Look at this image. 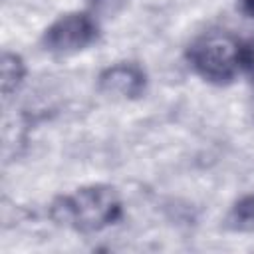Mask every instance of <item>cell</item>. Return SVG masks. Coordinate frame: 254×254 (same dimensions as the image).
<instances>
[{
	"mask_svg": "<svg viewBox=\"0 0 254 254\" xmlns=\"http://www.w3.org/2000/svg\"><path fill=\"white\" fill-rule=\"evenodd\" d=\"M56 224L77 232H97L121 216V198L109 185H89L73 194L58 196L50 206Z\"/></svg>",
	"mask_w": 254,
	"mask_h": 254,
	"instance_id": "obj_1",
	"label": "cell"
},
{
	"mask_svg": "<svg viewBox=\"0 0 254 254\" xmlns=\"http://www.w3.org/2000/svg\"><path fill=\"white\" fill-rule=\"evenodd\" d=\"M189 62L204 79L224 83L242 67V46L228 34L212 32L192 42L189 48Z\"/></svg>",
	"mask_w": 254,
	"mask_h": 254,
	"instance_id": "obj_2",
	"label": "cell"
},
{
	"mask_svg": "<svg viewBox=\"0 0 254 254\" xmlns=\"http://www.w3.org/2000/svg\"><path fill=\"white\" fill-rule=\"evenodd\" d=\"M97 38L95 18L85 12H71L58 18L44 34L46 50L54 54H73L87 48Z\"/></svg>",
	"mask_w": 254,
	"mask_h": 254,
	"instance_id": "obj_3",
	"label": "cell"
},
{
	"mask_svg": "<svg viewBox=\"0 0 254 254\" xmlns=\"http://www.w3.org/2000/svg\"><path fill=\"white\" fill-rule=\"evenodd\" d=\"M99 89L111 97L135 99L145 89V71L137 64H115L101 71Z\"/></svg>",
	"mask_w": 254,
	"mask_h": 254,
	"instance_id": "obj_4",
	"label": "cell"
},
{
	"mask_svg": "<svg viewBox=\"0 0 254 254\" xmlns=\"http://www.w3.org/2000/svg\"><path fill=\"white\" fill-rule=\"evenodd\" d=\"M26 75V67L20 56L6 52L2 56V95L4 99H8L24 81Z\"/></svg>",
	"mask_w": 254,
	"mask_h": 254,
	"instance_id": "obj_5",
	"label": "cell"
},
{
	"mask_svg": "<svg viewBox=\"0 0 254 254\" xmlns=\"http://www.w3.org/2000/svg\"><path fill=\"white\" fill-rule=\"evenodd\" d=\"M228 220L236 230H254V194L240 198L234 204Z\"/></svg>",
	"mask_w": 254,
	"mask_h": 254,
	"instance_id": "obj_6",
	"label": "cell"
},
{
	"mask_svg": "<svg viewBox=\"0 0 254 254\" xmlns=\"http://www.w3.org/2000/svg\"><path fill=\"white\" fill-rule=\"evenodd\" d=\"M125 0H89V10L95 16L101 18H109L113 14H117L123 8Z\"/></svg>",
	"mask_w": 254,
	"mask_h": 254,
	"instance_id": "obj_7",
	"label": "cell"
},
{
	"mask_svg": "<svg viewBox=\"0 0 254 254\" xmlns=\"http://www.w3.org/2000/svg\"><path fill=\"white\" fill-rule=\"evenodd\" d=\"M240 65L248 71V75L254 79V42L242 48V62Z\"/></svg>",
	"mask_w": 254,
	"mask_h": 254,
	"instance_id": "obj_8",
	"label": "cell"
},
{
	"mask_svg": "<svg viewBox=\"0 0 254 254\" xmlns=\"http://www.w3.org/2000/svg\"><path fill=\"white\" fill-rule=\"evenodd\" d=\"M240 6H242V12H244L246 16L254 18V0H242Z\"/></svg>",
	"mask_w": 254,
	"mask_h": 254,
	"instance_id": "obj_9",
	"label": "cell"
}]
</instances>
